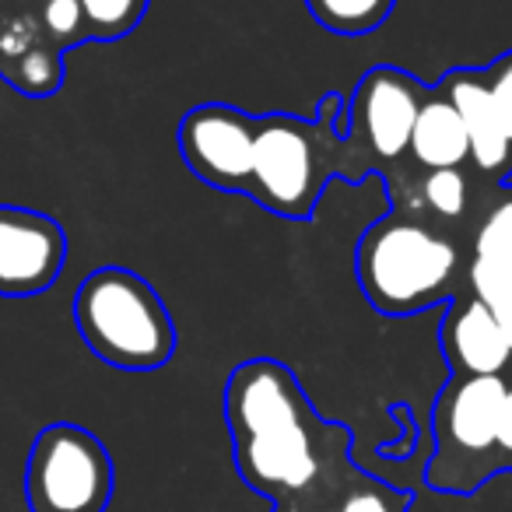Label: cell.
I'll list each match as a JSON object with an SVG mask.
<instances>
[{
	"instance_id": "obj_1",
	"label": "cell",
	"mask_w": 512,
	"mask_h": 512,
	"mask_svg": "<svg viewBox=\"0 0 512 512\" xmlns=\"http://www.w3.org/2000/svg\"><path fill=\"white\" fill-rule=\"evenodd\" d=\"M232 460L274 509H334L362 470L351 467V432L313 411L299 376L278 358H249L225 379Z\"/></svg>"
},
{
	"instance_id": "obj_2",
	"label": "cell",
	"mask_w": 512,
	"mask_h": 512,
	"mask_svg": "<svg viewBox=\"0 0 512 512\" xmlns=\"http://www.w3.org/2000/svg\"><path fill=\"white\" fill-rule=\"evenodd\" d=\"M341 106V95L330 92L323 95L320 113L313 120H299L288 113L256 116L253 176H249L246 197L278 218L306 221L313 218L334 176H344L351 183L365 179V169L351 155L337 127Z\"/></svg>"
},
{
	"instance_id": "obj_3",
	"label": "cell",
	"mask_w": 512,
	"mask_h": 512,
	"mask_svg": "<svg viewBox=\"0 0 512 512\" xmlns=\"http://www.w3.org/2000/svg\"><path fill=\"white\" fill-rule=\"evenodd\" d=\"M355 274L365 302L383 316H418L456 299L460 249L432 221L393 211L372 221L355 249Z\"/></svg>"
},
{
	"instance_id": "obj_4",
	"label": "cell",
	"mask_w": 512,
	"mask_h": 512,
	"mask_svg": "<svg viewBox=\"0 0 512 512\" xmlns=\"http://www.w3.org/2000/svg\"><path fill=\"white\" fill-rule=\"evenodd\" d=\"M74 327L99 362L155 372L176 355V323L162 295L127 267H99L74 292Z\"/></svg>"
},
{
	"instance_id": "obj_5",
	"label": "cell",
	"mask_w": 512,
	"mask_h": 512,
	"mask_svg": "<svg viewBox=\"0 0 512 512\" xmlns=\"http://www.w3.org/2000/svg\"><path fill=\"white\" fill-rule=\"evenodd\" d=\"M505 376H449L432 407V460L425 484L442 495H474L495 477V432Z\"/></svg>"
},
{
	"instance_id": "obj_6",
	"label": "cell",
	"mask_w": 512,
	"mask_h": 512,
	"mask_svg": "<svg viewBox=\"0 0 512 512\" xmlns=\"http://www.w3.org/2000/svg\"><path fill=\"white\" fill-rule=\"evenodd\" d=\"M116 470L102 439L74 421H53L36 435L25 463L32 512H106Z\"/></svg>"
},
{
	"instance_id": "obj_7",
	"label": "cell",
	"mask_w": 512,
	"mask_h": 512,
	"mask_svg": "<svg viewBox=\"0 0 512 512\" xmlns=\"http://www.w3.org/2000/svg\"><path fill=\"white\" fill-rule=\"evenodd\" d=\"M428 88L411 71L379 64L358 78L348 102V130H341L351 155L369 176L379 165H397L411 148V130Z\"/></svg>"
},
{
	"instance_id": "obj_8",
	"label": "cell",
	"mask_w": 512,
	"mask_h": 512,
	"mask_svg": "<svg viewBox=\"0 0 512 512\" xmlns=\"http://www.w3.org/2000/svg\"><path fill=\"white\" fill-rule=\"evenodd\" d=\"M176 144L186 169L200 183L246 197L253 176L256 116L228 102H200L179 120Z\"/></svg>"
},
{
	"instance_id": "obj_9",
	"label": "cell",
	"mask_w": 512,
	"mask_h": 512,
	"mask_svg": "<svg viewBox=\"0 0 512 512\" xmlns=\"http://www.w3.org/2000/svg\"><path fill=\"white\" fill-rule=\"evenodd\" d=\"M67 264V232L53 214L0 204V295L29 299L57 285Z\"/></svg>"
},
{
	"instance_id": "obj_10",
	"label": "cell",
	"mask_w": 512,
	"mask_h": 512,
	"mask_svg": "<svg viewBox=\"0 0 512 512\" xmlns=\"http://www.w3.org/2000/svg\"><path fill=\"white\" fill-rule=\"evenodd\" d=\"M0 78L29 99H50L64 88V50L32 8H0Z\"/></svg>"
},
{
	"instance_id": "obj_11",
	"label": "cell",
	"mask_w": 512,
	"mask_h": 512,
	"mask_svg": "<svg viewBox=\"0 0 512 512\" xmlns=\"http://www.w3.org/2000/svg\"><path fill=\"white\" fill-rule=\"evenodd\" d=\"M435 88L453 102L456 116L467 130L470 162L477 165V172L502 183L512 172V141L505 134L495 102H491L488 85H484V67H453L442 74Z\"/></svg>"
},
{
	"instance_id": "obj_12",
	"label": "cell",
	"mask_w": 512,
	"mask_h": 512,
	"mask_svg": "<svg viewBox=\"0 0 512 512\" xmlns=\"http://www.w3.org/2000/svg\"><path fill=\"white\" fill-rule=\"evenodd\" d=\"M439 348L453 376H502L512 362V344L495 313L474 295L449 302L439 327Z\"/></svg>"
},
{
	"instance_id": "obj_13",
	"label": "cell",
	"mask_w": 512,
	"mask_h": 512,
	"mask_svg": "<svg viewBox=\"0 0 512 512\" xmlns=\"http://www.w3.org/2000/svg\"><path fill=\"white\" fill-rule=\"evenodd\" d=\"M407 155H411L425 172L463 169V165L470 162L467 130H463L453 102H449L439 88H428L425 106H421L418 120H414L411 148H407Z\"/></svg>"
},
{
	"instance_id": "obj_14",
	"label": "cell",
	"mask_w": 512,
	"mask_h": 512,
	"mask_svg": "<svg viewBox=\"0 0 512 512\" xmlns=\"http://www.w3.org/2000/svg\"><path fill=\"white\" fill-rule=\"evenodd\" d=\"M309 15L334 36H369L383 29L397 0H306Z\"/></svg>"
},
{
	"instance_id": "obj_15",
	"label": "cell",
	"mask_w": 512,
	"mask_h": 512,
	"mask_svg": "<svg viewBox=\"0 0 512 512\" xmlns=\"http://www.w3.org/2000/svg\"><path fill=\"white\" fill-rule=\"evenodd\" d=\"M85 11L88 39L95 43H116L130 36L148 15L151 0H78Z\"/></svg>"
},
{
	"instance_id": "obj_16",
	"label": "cell",
	"mask_w": 512,
	"mask_h": 512,
	"mask_svg": "<svg viewBox=\"0 0 512 512\" xmlns=\"http://www.w3.org/2000/svg\"><path fill=\"white\" fill-rule=\"evenodd\" d=\"M421 204L439 221H463L470 207V179L463 169H432L418 186Z\"/></svg>"
},
{
	"instance_id": "obj_17",
	"label": "cell",
	"mask_w": 512,
	"mask_h": 512,
	"mask_svg": "<svg viewBox=\"0 0 512 512\" xmlns=\"http://www.w3.org/2000/svg\"><path fill=\"white\" fill-rule=\"evenodd\" d=\"M411 495L400 488H390L386 481H376L369 474H358L348 488L341 491L334 512H407Z\"/></svg>"
},
{
	"instance_id": "obj_18",
	"label": "cell",
	"mask_w": 512,
	"mask_h": 512,
	"mask_svg": "<svg viewBox=\"0 0 512 512\" xmlns=\"http://www.w3.org/2000/svg\"><path fill=\"white\" fill-rule=\"evenodd\" d=\"M39 25L46 29V36L60 46V50H74V46L88 43V25L85 11H81L78 0H36L32 4Z\"/></svg>"
},
{
	"instance_id": "obj_19",
	"label": "cell",
	"mask_w": 512,
	"mask_h": 512,
	"mask_svg": "<svg viewBox=\"0 0 512 512\" xmlns=\"http://www.w3.org/2000/svg\"><path fill=\"white\" fill-rule=\"evenodd\" d=\"M474 256H491V260H509L512 264V186L509 183H505L502 197L484 211L481 225H477Z\"/></svg>"
},
{
	"instance_id": "obj_20",
	"label": "cell",
	"mask_w": 512,
	"mask_h": 512,
	"mask_svg": "<svg viewBox=\"0 0 512 512\" xmlns=\"http://www.w3.org/2000/svg\"><path fill=\"white\" fill-rule=\"evenodd\" d=\"M467 288L477 302L491 306L505 288H512V264L509 260H491V256H474L467 267Z\"/></svg>"
},
{
	"instance_id": "obj_21",
	"label": "cell",
	"mask_w": 512,
	"mask_h": 512,
	"mask_svg": "<svg viewBox=\"0 0 512 512\" xmlns=\"http://www.w3.org/2000/svg\"><path fill=\"white\" fill-rule=\"evenodd\" d=\"M484 85H488V95L495 102L498 116H502V127L512 141V50L502 53L491 67H484Z\"/></svg>"
},
{
	"instance_id": "obj_22",
	"label": "cell",
	"mask_w": 512,
	"mask_h": 512,
	"mask_svg": "<svg viewBox=\"0 0 512 512\" xmlns=\"http://www.w3.org/2000/svg\"><path fill=\"white\" fill-rule=\"evenodd\" d=\"M505 470H512V383L505 390L495 432V474H505Z\"/></svg>"
},
{
	"instance_id": "obj_23",
	"label": "cell",
	"mask_w": 512,
	"mask_h": 512,
	"mask_svg": "<svg viewBox=\"0 0 512 512\" xmlns=\"http://www.w3.org/2000/svg\"><path fill=\"white\" fill-rule=\"evenodd\" d=\"M491 313H495V320H498V327H502V334L509 337V344H512V288H505L502 295H498L495 302H491Z\"/></svg>"
},
{
	"instance_id": "obj_24",
	"label": "cell",
	"mask_w": 512,
	"mask_h": 512,
	"mask_svg": "<svg viewBox=\"0 0 512 512\" xmlns=\"http://www.w3.org/2000/svg\"><path fill=\"white\" fill-rule=\"evenodd\" d=\"M274 512H334V509H274Z\"/></svg>"
}]
</instances>
